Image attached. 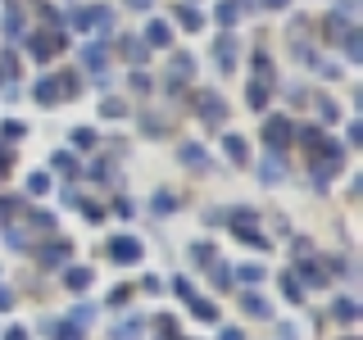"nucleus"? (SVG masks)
Masks as SVG:
<instances>
[{
    "mask_svg": "<svg viewBox=\"0 0 363 340\" xmlns=\"http://www.w3.org/2000/svg\"><path fill=\"white\" fill-rule=\"evenodd\" d=\"M55 168H60V173H77V159L73 154H55Z\"/></svg>",
    "mask_w": 363,
    "mask_h": 340,
    "instance_id": "393cba45",
    "label": "nucleus"
},
{
    "mask_svg": "<svg viewBox=\"0 0 363 340\" xmlns=\"http://www.w3.org/2000/svg\"><path fill=\"white\" fill-rule=\"evenodd\" d=\"M45 191H50V177H45V173H32L28 177V196H45Z\"/></svg>",
    "mask_w": 363,
    "mask_h": 340,
    "instance_id": "aec40b11",
    "label": "nucleus"
},
{
    "mask_svg": "<svg viewBox=\"0 0 363 340\" xmlns=\"http://www.w3.org/2000/svg\"><path fill=\"white\" fill-rule=\"evenodd\" d=\"M132 336H136V327L128 322V327H118V336H113V340H132Z\"/></svg>",
    "mask_w": 363,
    "mask_h": 340,
    "instance_id": "c756f323",
    "label": "nucleus"
},
{
    "mask_svg": "<svg viewBox=\"0 0 363 340\" xmlns=\"http://www.w3.org/2000/svg\"><path fill=\"white\" fill-rule=\"evenodd\" d=\"M55 340H82V327H73V322H55Z\"/></svg>",
    "mask_w": 363,
    "mask_h": 340,
    "instance_id": "412c9836",
    "label": "nucleus"
},
{
    "mask_svg": "<svg viewBox=\"0 0 363 340\" xmlns=\"http://www.w3.org/2000/svg\"><path fill=\"white\" fill-rule=\"evenodd\" d=\"M245 100H250V109H264V105H268V86H264V82H250Z\"/></svg>",
    "mask_w": 363,
    "mask_h": 340,
    "instance_id": "dca6fc26",
    "label": "nucleus"
},
{
    "mask_svg": "<svg viewBox=\"0 0 363 340\" xmlns=\"http://www.w3.org/2000/svg\"><path fill=\"white\" fill-rule=\"evenodd\" d=\"M60 45H64L60 32H32V37H28V55H32V60H50V55H60Z\"/></svg>",
    "mask_w": 363,
    "mask_h": 340,
    "instance_id": "f03ea898",
    "label": "nucleus"
},
{
    "mask_svg": "<svg viewBox=\"0 0 363 340\" xmlns=\"http://www.w3.org/2000/svg\"><path fill=\"white\" fill-rule=\"evenodd\" d=\"M223 150L232 154L236 164H245V141H241V136H223Z\"/></svg>",
    "mask_w": 363,
    "mask_h": 340,
    "instance_id": "a211bd4d",
    "label": "nucleus"
},
{
    "mask_svg": "<svg viewBox=\"0 0 363 340\" xmlns=\"http://www.w3.org/2000/svg\"><path fill=\"white\" fill-rule=\"evenodd\" d=\"M37 259H41V264H64V259H73V249H68V245H41Z\"/></svg>",
    "mask_w": 363,
    "mask_h": 340,
    "instance_id": "9d476101",
    "label": "nucleus"
},
{
    "mask_svg": "<svg viewBox=\"0 0 363 340\" xmlns=\"http://www.w3.org/2000/svg\"><path fill=\"white\" fill-rule=\"evenodd\" d=\"M128 5H132V9H150V0H128Z\"/></svg>",
    "mask_w": 363,
    "mask_h": 340,
    "instance_id": "473e14b6",
    "label": "nucleus"
},
{
    "mask_svg": "<svg viewBox=\"0 0 363 340\" xmlns=\"http://www.w3.org/2000/svg\"><path fill=\"white\" fill-rule=\"evenodd\" d=\"M109 259H113V264H136V259H141V245H136L132 236H113V241H109Z\"/></svg>",
    "mask_w": 363,
    "mask_h": 340,
    "instance_id": "20e7f679",
    "label": "nucleus"
},
{
    "mask_svg": "<svg viewBox=\"0 0 363 340\" xmlns=\"http://www.w3.org/2000/svg\"><path fill=\"white\" fill-rule=\"evenodd\" d=\"M350 340H354V336H350Z\"/></svg>",
    "mask_w": 363,
    "mask_h": 340,
    "instance_id": "c9c22d12",
    "label": "nucleus"
},
{
    "mask_svg": "<svg viewBox=\"0 0 363 340\" xmlns=\"http://www.w3.org/2000/svg\"><path fill=\"white\" fill-rule=\"evenodd\" d=\"M82 64L100 73V68H105V45H96V41H91V45H82Z\"/></svg>",
    "mask_w": 363,
    "mask_h": 340,
    "instance_id": "f8f14e48",
    "label": "nucleus"
},
{
    "mask_svg": "<svg viewBox=\"0 0 363 340\" xmlns=\"http://www.w3.org/2000/svg\"><path fill=\"white\" fill-rule=\"evenodd\" d=\"M200 113H204L209 123H223V118H227V105H223L218 96H200Z\"/></svg>",
    "mask_w": 363,
    "mask_h": 340,
    "instance_id": "6e6552de",
    "label": "nucleus"
},
{
    "mask_svg": "<svg viewBox=\"0 0 363 340\" xmlns=\"http://www.w3.org/2000/svg\"><path fill=\"white\" fill-rule=\"evenodd\" d=\"M100 109H105V118H118V113H123V100H105Z\"/></svg>",
    "mask_w": 363,
    "mask_h": 340,
    "instance_id": "bb28decb",
    "label": "nucleus"
},
{
    "mask_svg": "<svg viewBox=\"0 0 363 340\" xmlns=\"http://www.w3.org/2000/svg\"><path fill=\"white\" fill-rule=\"evenodd\" d=\"M345 55L350 60H363V37L359 32H345Z\"/></svg>",
    "mask_w": 363,
    "mask_h": 340,
    "instance_id": "4be33fe9",
    "label": "nucleus"
},
{
    "mask_svg": "<svg viewBox=\"0 0 363 340\" xmlns=\"http://www.w3.org/2000/svg\"><path fill=\"white\" fill-rule=\"evenodd\" d=\"M259 5H268V9H281V5H291V0H259Z\"/></svg>",
    "mask_w": 363,
    "mask_h": 340,
    "instance_id": "2f4dec72",
    "label": "nucleus"
},
{
    "mask_svg": "<svg viewBox=\"0 0 363 340\" xmlns=\"http://www.w3.org/2000/svg\"><path fill=\"white\" fill-rule=\"evenodd\" d=\"M281 290H286V300H291V304L300 300V281H291V272H286V277H281Z\"/></svg>",
    "mask_w": 363,
    "mask_h": 340,
    "instance_id": "a878e982",
    "label": "nucleus"
},
{
    "mask_svg": "<svg viewBox=\"0 0 363 340\" xmlns=\"http://www.w3.org/2000/svg\"><path fill=\"white\" fill-rule=\"evenodd\" d=\"M191 304H196V317H200V322H213V317H218V309H213L209 300H191Z\"/></svg>",
    "mask_w": 363,
    "mask_h": 340,
    "instance_id": "b1692460",
    "label": "nucleus"
},
{
    "mask_svg": "<svg viewBox=\"0 0 363 340\" xmlns=\"http://www.w3.org/2000/svg\"><path fill=\"white\" fill-rule=\"evenodd\" d=\"M177 23H182L186 32H200V28H204V18H200L196 5H182V9H177Z\"/></svg>",
    "mask_w": 363,
    "mask_h": 340,
    "instance_id": "9b49d317",
    "label": "nucleus"
},
{
    "mask_svg": "<svg viewBox=\"0 0 363 340\" xmlns=\"http://www.w3.org/2000/svg\"><path fill=\"white\" fill-rule=\"evenodd\" d=\"M264 177H268V181H277V177H281V164H272V159H268V164H264Z\"/></svg>",
    "mask_w": 363,
    "mask_h": 340,
    "instance_id": "cd10ccee",
    "label": "nucleus"
},
{
    "mask_svg": "<svg viewBox=\"0 0 363 340\" xmlns=\"http://www.w3.org/2000/svg\"><path fill=\"white\" fill-rule=\"evenodd\" d=\"M336 317H340V322H354V317H359V304L354 300H336Z\"/></svg>",
    "mask_w": 363,
    "mask_h": 340,
    "instance_id": "6ab92c4d",
    "label": "nucleus"
},
{
    "mask_svg": "<svg viewBox=\"0 0 363 340\" xmlns=\"http://www.w3.org/2000/svg\"><path fill=\"white\" fill-rule=\"evenodd\" d=\"M182 164H186V168H196V173H204V150H200V145H182Z\"/></svg>",
    "mask_w": 363,
    "mask_h": 340,
    "instance_id": "ddd939ff",
    "label": "nucleus"
},
{
    "mask_svg": "<svg viewBox=\"0 0 363 340\" xmlns=\"http://www.w3.org/2000/svg\"><path fill=\"white\" fill-rule=\"evenodd\" d=\"M241 9H250V0H223V5L213 9V14H218V23H223V28H232V23L241 18Z\"/></svg>",
    "mask_w": 363,
    "mask_h": 340,
    "instance_id": "423d86ee",
    "label": "nucleus"
},
{
    "mask_svg": "<svg viewBox=\"0 0 363 340\" xmlns=\"http://www.w3.org/2000/svg\"><path fill=\"white\" fill-rule=\"evenodd\" d=\"M213 60H218L223 73H232V68H236V41L232 37H218V45H213Z\"/></svg>",
    "mask_w": 363,
    "mask_h": 340,
    "instance_id": "39448f33",
    "label": "nucleus"
},
{
    "mask_svg": "<svg viewBox=\"0 0 363 340\" xmlns=\"http://www.w3.org/2000/svg\"><path fill=\"white\" fill-rule=\"evenodd\" d=\"M5 340H28V336H23V332H9V336H5Z\"/></svg>",
    "mask_w": 363,
    "mask_h": 340,
    "instance_id": "72a5a7b5",
    "label": "nucleus"
},
{
    "mask_svg": "<svg viewBox=\"0 0 363 340\" xmlns=\"http://www.w3.org/2000/svg\"><path fill=\"white\" fill-rule=\"evenodd\" d=\"M236 281H264V268H259V264H241V268H236Z\"/></svg>",
    "mask_w": 363,
    "mask_h": 340,
    "instance_id": "5701e85b",
    "label": "nucleus"
},
{
    "mask_svg": "<svg viewBox=\"0 0 363 340\" xmlns=\"http://www.w3.org/2000/svg\"><path fill=\"white\" fill-rule=\"evenodd\" d=\"M0 173H5V154H0Z\"/></svg>",
    "mask_w": 363,
    "mask_h": 340,
    "instance_id": "f704fd0d",
    "label": "nucleus"
},
{
    "mask_svg": "<svg viewBox=\"0 0 363 340\" xmlns=\"http://www.w3.org/2000/svg\"><path fill=\"white\" fill-rule=\"evenodd\" d=\"M295 136V128H291V118H268L264 123V141L272 145V150H281V145H286Z\"/></svg>",
    "mask_w": 363,
    "mask_h": 340,
    "instance_id": "7ed1b4c3",
    "label": "nucleus"
},
{
    "mask_svg": "<svg viewBox=\"0 0 363 340\" xmlns=\"http://www.w3.org/2000/svg\"><path fill=\"white\" fill-rule=\"evenodd\" d=\"M5 309H14V295H9V290H0V313H5Z\"/></svg>",
    "mask_w": 363,
    "mask_h": 340,
    "instance_id": "c85d7f7f",
    "label": "nucleus"
},
{
    "mask_svg": "<svg viewBox=\"0 0 363 340\" xmlns=\"http://www.w3.org/2000/svg\"><path fill=\"white\" fill-rule=\"evenodd\" d=\"M68 23H73L77 32H91V28H113V14H109L105 5H86V9H77Z\"/></svg>",
    "mask_w": 363,
    "mask_h": 340,
    "instance_id": "f257e3e1",
    "label": "nucleus"
},
{
    "mask_svg": "<svg viewBox=\"0 0 363 340\" xmlns=\"http://www.w3.org/2000/svg\"><path fill=\"white\" fill-rule=\"evenodd\" d=\"M145 41H150V45H159V50H164V45L168 41H173V32H168V23H145Z\"/></svg>",
    "mask_w": 363,
    "mask_h": 340,
    "instance_id": "1a4fd4ad",
    "label": "nucleus"
},
{
    "mask_svg": "<svg viewBox=\"0 0 363 340\" xmlns=\"http://www.w3.org/2000/svg\"><path fill=\"white\" fill-rule=\"evenodd\" d=\"M241 304H245V313H255V317H272V309H268V300H264V295H255V290H250V295H245Z\"/></svg>",
    "mask_w": 363,
    "mask_h": 340,
    "instance_id": "4468645a",
    "label": "nucleus"
},
{
    "mask_svg": "<svg viewBox=\"0 0 363 340\" xmlns=\"http://www.w3.org/2000/svg\"><path fill=\"white\" fill-rule=\"evenodd\" d=\"M64 281H68V290H86V286H91V272H86V268H68Z\"/></svg>",
    "mask_w": 363,
    "mask_h": 340,
    "instance_id": "2eb2a0df",
    "label": "nucleus"
},
{
    "mask_svg": "<svg viewBox=\"0 0 363 340\" xmlns=\"http://www.w3.org/2000/svg\"><path fill=\"white\" fill-rule=\"evenodd\" d=\"M60 82H55V77H41L37 82V105H60Z\"/></svg>",
    "mask_w": 363,
    "mask_h": 340,
    "instance_id": "0eeeda50",
    "label": "nucleus"
},
{
    "mask_svg": "<svg viewBox=\"0 0 363 340\" xmlns=\"http://www.w3.org/2000/svg\"><path fill=\"white\" fill-rule=\"evenodd\" d=\"M191 68H196V64H191V55H177V60H173V73H168V77H173V82H186Z\"/></svg>",
    "mask_w": 363,
    "mask_h": 340,
    "instance_id": "f3484780",
    "label": "nucleus"
},
{
    "mask_svg": "<svg viewBox=\"0 0 363 340\" xmlns=\"http://www.w3.org/2000/svg\"><path fill=\"white\" fill-rule=\"evenodd\" d=\"M223 340H245V336L236 332V327H223Z\"/></svg>",
    "mask_w": 363,
    "mask_h": 340,
    "instance_id": "7c9ffc66",
    "label": "nucleus"
}]
</instances>
